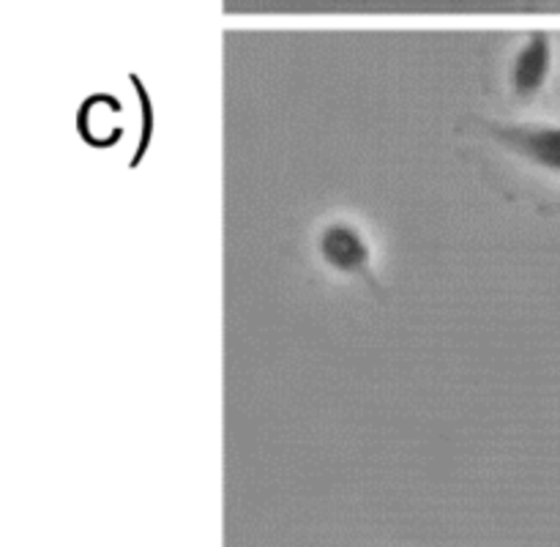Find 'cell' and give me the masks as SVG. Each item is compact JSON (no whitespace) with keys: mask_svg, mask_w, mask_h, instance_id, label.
<instances>
[{"mask_svg":"<svg viewBox=\"0 0 560 547\" xmlns=\"http://www.w3.org/2000/svg\"><path fill=\"white\" fill-rule=\"evenodd\" d=\"M463 135L503 175L506 191L514 184L525 191L560 189V115L536 109L474 115L463 124Z\"/></svg>","mask_w":560,"mask_h":547,"instance_id":"obj_1","label":"cell"},{"mask_svg":"<svg viewBox=\"0 0 560 547\" xmlns=\"http://www.w3.org/2000/svg\"><path fill=\"white\" fill-rule=\"evenodd\" d=\"M312 255L328 277L361 284L377 301L386 299L377 244L370 228L350 213H331L312 233Z\"/></svg>","mask_w":560,"mask_h":547,"instance_id":"obj_2","label":"cell"},{"mask_svg":"<svg viewBox=\"0 0 560 547\" xmlns=\"http://www.w3.org/2000/svg\"><path fill=\"white\" fill-rule=\"evenodd\" d=\"M558 69L556 36L528 31L509 47L503 60V98L506 109H534L552 85Z\"/></svg>","mask_w":560,"mask_h":547,"instance_id":"obj_3","label":"cell"}]
</instances>
